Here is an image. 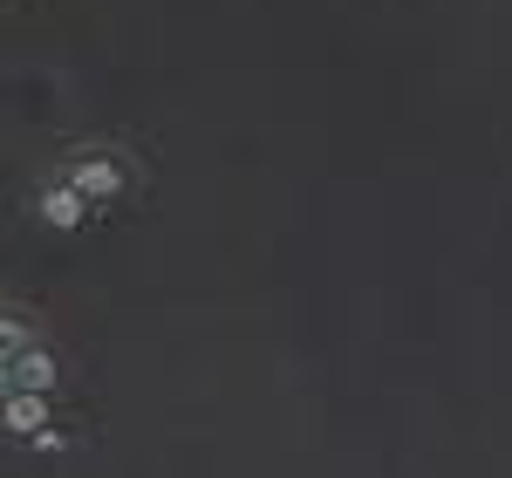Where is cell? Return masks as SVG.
Instances as JSON below:
<instances>
[{"mask_svg": "<svg viewBox=\"0 0 512 478\" xmlns=\"http://www.w3.org/2000/svg\"><path fill=\"white\" fill-rule=\"evenodd\" d=\"M0 376H7V390H28V397H48V390L62 383L55 356H48V349H35V342H28L21 356H7V362H0Z\"/></svg>", "mask_w": 512, "mask_h": 478, "instance_id": "obj_1", "label": "cell"}, {"mask_svg": "<svg viewBox=\"0 0 512 478\" xmlns=\"http://www.w3.org/2000/svg\"><path fill=\"white\" fill-rule=\"evenodd\" d=\"M69 192H76L82 205H96V199H117L123 192V171L110 158H82L76 171H69Z\"/></svg>", "mask_w": 512, "mask_h": 478, "instance_id": "obj_2", "label": "cell"}, {"mask_svg": "<svg viewBox=\"0 0 512 478\" xmlns=\"http://www.w3.org/2000/svg\"><path fill=\"white\" fill-rule=\"evenodd\" d=\"M0 424H7L14 438H35L41 424H48V397H28V390H7V403H0Z\"/></svg>", "mask_w": 512, "mask_h": 478, "instance_id": "obj_3", "label": "cell"}, {"mask_svg": "<svg viewBox=\"0 0 512 478\" xmlns=\"http://www.w3.org/2000/svg\"><path fill=\"white\" fill-rule=\"evenodd\" d=\"M41 219H48V226H55V233H76L82 219H89V205H82L76 192H69V185H55V192H48V199H41Z\"/></svg>", "mask_w": 512, "mask_h": 478, "instance_id": "obj_4", "label": "cell"}, {"mask_svg": "<svg viewBox=\"0 0 512 478\" xmlns=\"http://www.w3.org/2000/svg\"><path fill=\"white\" fill-rule=\"evenodd\" d=\"M35 451H48V458H55V451H69V438H62V431H48V424H41V431H35Z\"/></svg>", "mask_w": 512, "mask_h": 478, "instance_id": "obj_5", "label": "cell"}]
</instances>
